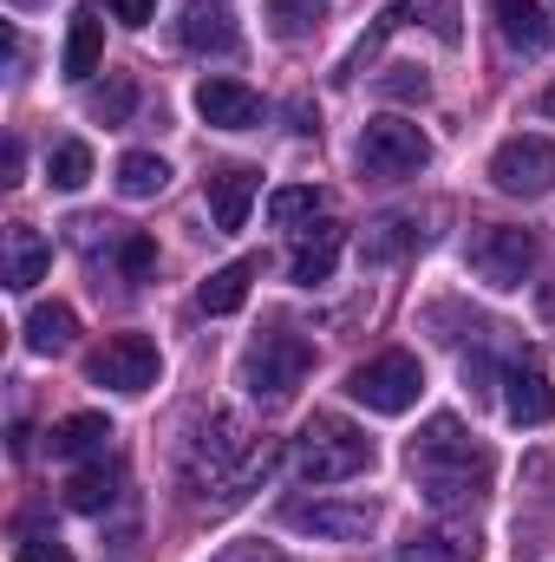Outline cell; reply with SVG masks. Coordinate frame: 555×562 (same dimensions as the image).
I'll return each mask as SVG.
<instances>
[{
  "instance_id": "cell-13",
  "label": "cell",
  "mask_w": 555,
  "mask_h": 562,
  "mask_svg": "<svg viewBox=\"0 0 555 562\" xmlns=\"http://www.w3.org/2000/svg\"><path fill=\"white\" fill-rule=\"evenodd\" d=\"M256 190H262V177H256L249 164H223V170H209V177H203V196H209V216H216V229H223V236L249 223Z\"/></svg>"
},
{
  "instance_id": "cell-19",
  "label": "cell",
  "mask_w": 555,
  "mask_h": 562,
  "mask_svg": "<svg viewBox=\"0 0 555 562\" xmlns=\"http://www.w3.org/2000/svg\"><path fill=\"white\" fill-rule=\"evenodd\" d=\"M105 438H112L105 413H72V419H59L46 431V451L53 458H92V451H105Z\"/></svg>"
},
{
  "instance_id": "cell-15",
  "label": "cell",
  "mask_w": 555,
  "mask_h": 562,
  "mask_svg": "<svg viewBox=\"0 0 555 562\" xmlns=\"http://www.w3.org/2000/svg\"><path fill=\"white\" fill-rule=\"evenodd\" d=\"M177 40L190 53H229L236 46V7L229 0H190L177 20Z\"/></svg>"
},
{
  "instance_id": "cell-35",
  "label": "cell",
  "mask_w": 555,
  "mask_h": 562,
  "mask_svg": "<svg viewBox=\"0 0 555 562\" xmlns=\"http://www.w3.org/2000/svg\"><path fill=\"white\" fill-rule=\"evenodd\" d=\"M543 112H550V119H555V86H550V92H543Z\"/></svg>"
},
{
  "instance_id": "cell-14",
  "label": "cell",
  "mask_w": 555,
  "mask_h": 562,
  "mask_svg": "<svg viewBox=\"0 0 555 562\" xmlns=\"http://www.w3.org/2000/svg\"><path fill=\"white\" fill-rule=\"evenodd\" d=\"M340 249H347V229H340V223H314V229L294 243V256H287V281H294V288H320V281H333Z\"/></svg>"
},
{
  "instance_id": "cell-31",
  "label": "cell",
  "mask_w": 555,
  "mask_h": 562,
  "mask_svg": "<svg viewBox=\"0 0 555 562\" xmlns=\"http://www.w3.org/2000/svg\"><path fill=\"white\" fill-rule=\"evenodd\" d=\"M13 562H72V550H66L59 537H46V530H26L20 550H13Z\"/></svg>"
},
{
  "instance_id": "cell-16",
  "label": "cell",
  "mask_w": 555,
  "mask_h": 562,
  "mask_svg": "<svg viewBox=\"0 0 555 562\" xmlns=\"http://www.w3.org/2000/svg\"><path fill=\"white\" fill-rule=\"evenodd\" d=\"M490 13H497V33L517 53H550L555 46V20L543 13V0H490Z\"/></svg>"
},
{
  "instance_id": "cell-24",
  "label": "cell",
  "mask_w": 555,
  "mask_h": 562,
  "mask_svg": "<svg viewBox=\"0 0 555 562\" xmlns=\"http://www.w3.org/2000/svg\"><path fill=\"white\" fill-rule=\"evenodd\" d=\"M406 249H418V223L412 216H380V223L360 236V256H366V262H399Z\"/></svg>"
},
{
  "instance_id": "cell-1",
  "label": "cell",
  "mask_w": 555,
  "mask_h": 562,
  "mask_svg": "<svg viewBox=\"0 0 555 562\" xmlns=\"http://www.w3.org/2000/svg\"><path fill=\"white\" fill-rule=\"evenodd\" d=\"M412 477L424 484V497L438 510H457V504H477L484 484H490V451L464 431L457 419H438L412 438Z\"/></svg>"
},
{
  "instance_id": "cell-10",
  "label": "cell",
  "mask_w": 555,
  "mask_h": 562,
  "mask_svg": "<svg viewBox=\"0 0 555 562\" xmlns=\"http://www.w3.org/2000/svg\"><path fill=\"white\" fill-rule=\"evenodd\" d=\"M281 524L287 530H307V537H327V543H366L373 537V524H380V510L373 504H340V497H294V504H281Z\"/></svg>"
},
{
  "instance_id": "cell-18",
  "label": "cell",
  "mask_w": 555,
  "mask_h": 562,
  "mask_svg": "<svg viewBox=\"0 0 555 562\" xmlns=\"http://www.w3.org/2000/svg\"><path fill=\"white\" fill-rule=\"evenodd\" d=\"M262 276V256H242V262H229V269H216V276L196 288V301H203V314H236L242 301H249V281Z\"/></svg>"
},
{
  "instance_id": "cell-28",
  "label": "cell",
  "mask_w": 555,
  "mask_h": 562,
  "mask_svg": "<svg viewBox=\"0 0 555 562\" xmlns=\"http://www.w3.org/2000/svg\"><path fill=\"white\" fill-rule=\"evenodd\" d=\"M320 210H327V190H314V183H287V190L269 196V216L275 223H314Z\"/></svg>"
},
{
  "instance_id": "cell-12",
  "label": "cell",
  "mask_w": 555,
  "mask_h": 562,
  "mask_svg": "<svg viewBox=\"0 0 555 562\" xmlns=\"http://www.w3.org/2000/svg\"><path fill=\"white\" fill-rule=\"evenodd\" d=\"M503 413L517 425H550L555 419V386L536 360H510V367H503Z\"/></svg>"
},
{
  "instance_id": "cell-20",
  "label": "cell",
  "mask_w": 555,
  "mask_h": 562,
  "mask_svg": "<svg viewBox=\"0 0 555 562\" xmlns=\"http://www.w3.org/2000/svg\"><path fill=\"white\" fill-rule=\"evenodd\" d=\"M393 562H477V537L471 530H412Z\"/></svg>"
},
{
  "instance_id": "cell-34",
  "label": "cell",
  "mask_w": 555,
  "mask_h": 562,
  "mask_svg": "<svg viewBox=\"0 0 555 562\" xmlns=\"http://www.w3.org/2000/svg\"><path fill=\"white\" fill-rule=\"evenodd\" d=\"M112 13H118L125 26H150V20H157V0H112Z\"/></svg>"
},
{
  "instance_id": "cell-30",
  "label": "cell",
  "mask_w": 555,
  "mask_h": 562,
  "mask_svg": "<svg viewBox=\"0 0 555 562\" xmlns=\"http://www.w3.org/2000/svg\"><path fill=\"white\" fill-rule=\"evenodd\" d=\"M406 13H424V26L444 46H457V0H406Z\"/></svg>"
},
{
  "instance_id": "cell-26",
  "label": "cell",
  "mask_w": 555,
  "mask_h": 562,
  "mask_svg": "<svg viewBox=\"0 0 555 562\" xmlns=\"http://www.w3.org/2000/svg\"><path fill=\"white\" fill-rule=\"evenodd\" d=\"M46 183H53V190H79V183H92V150H86L79 138L53 144V150H46Z\"/></svg>"
},
{
  "instance_id": "cell-7",
  "label": "cell",
  "mask_w": 555,
  "mask_h": 562,
  "mask_svg": "<svg viewBox=\"0 0 555 562\" xmlns=\"http://www.w3.org/2000/svg\"><path fill=\"white\" fill-rule=\"evenodd\" d=\"M353 157H360L366 177H386V183H393V177H418V170L431 164V138L418 132L412 119H373V125L360 132V150H353Z\"/></svg>"
},
{
  "instance_id": "cell-27",
  "label": "cell",
  "mask_w": 555,
  "mask_h": 562,
  "mask_svg": "<svg viewBox=\"0 0 555 562\" xmlns=\"http://www.w3.org/2000/svg\"><path fill=\"white\" fill-rule=\"evenodd\" d=\"M132 105H138V79H132V72H112V79L92 92V119H99V125H125Z\"/></svg>"
},
{
  "instance_id": "cell-36",
  "label": "cell",
  "mask_w": 555,
  "mask_h": 562,
  "mask_svg": "<svg viewBox=\"0 0 555 562\" xmlns=\"http://www.w3.org/2000/svg\"><path fill=\"white\" fill-rule=\"evenodd\" d=\"M13 7H39V0H13Z\"/></svg>"
},
{
  "instance_id": "cell-32",
  "label": "cell",
  "mask_w": 555,
  "mask_h": 562,
  "mask_svg": "<svg viewBox=\"0 0 555 562\" xmlns=\"http://www.w3.org/2000/svg\"><path fill=\"white\" fill-rule=\"evenodd\" d=\"M380 92H386V99H424L431 86H424V72H418V66H386Z\"/></svg>"
},
{
  "instance_id": "cell-21",
  "label": "cell",
  "mask_w": 555,
  "mask_h": 562,
  "mask_svg": "<svg viewBox=\"0 0 555 562\" xmlns=\"http://www.w3.org/2000/svg\"><path fill=\"white\" fill-rule=\"evenodd\" d=\"M72 340H79V314L66 301H46V307L26 314V347L33 353H66Z\"/></svg>"
},
{
  "instance_id": "cell-25",
  "label": "cell",
  "mask_w": 555,
  "mask_h": 562,
  "mask_svg": "<svg viewBox=\"0 0 555 562\" xmlns=\"http://www.w3.org/2000/svg\"><path fill=\"white\" fill-rule=\"evenodd\" d=\"M163 183H170V164H163L157 150H125V157H118V190H125V196H157Z\"/></svg>"
},
{
  "instance_id": "cell-11",
  "label": "cell",
  "mask_w": 555,
  "mask_h": 562,
  "mask_svg": "<svg viewBox=\"0 0 555 562\" xmlns=\"http://www.w3.org/2000/svg\"><path fill=\"white\" fill-rule=\"evenodd\" d=\"M196 112H203V125H216V132H256L262 125V99L242 86V79H203L196 86Z\"/></svg>"
},
{
  "instance_id": "cell-17",
  "label": "cell",
  "mask_w": 555,
  "mask_h": 562,
  "mask_svg": "<svg viewBox=\"0 0 555 562\" xmlns=\"http://www.w3.org/2000/svg\"><path fill=\"white\" fill-rule=\"evenodd\" d=\"M46 269H53V243H46L33 223H13V229H7V288L26 294Z\"/></svg>"
},
{
  "instance_id": "cell-4",
  "label": "cell",
  "mask_w": 555,
  "mask_h": 562,
  "mask_svg": "<svg viewBox=\"0 0 555 562\" xmlns=\"http://www.w3.org/2000/svg\"><path fill=\"white\" fill-rule=\"evenodd\" d=\"M307 373H314V347H307L301 334H287V327L256 334L249 353H242V386H249V400H262V406L294 400V386H301Z\"/></svg>"
},
{
  "instance_id": "cell-29",
  "label": "cell",
  "mask_w": 555,
  "mask_h": 562,
  "mask_svg": "<svg viewBox=\"0 0 555 562\" xmlns=\"http://www.w3.org/2000/svg\"><path fill=\"white\" fill-rule=\"evenodd\" d=\"M269 20H275L281 40H307L327 20V0H269Z\"/></svg>"
},
{
  "instance_id": "cell-22",
  "label": "cell",
  "mask_w": 555,
  "mask_h": 562,
  "mask_svg": "<svg viewBox=\"0 0 555 562\" xmlns=\"http://www.w3.org/2000/svg\"><path fill=\"white\" fill-rule=\"evenodd\" d=\"M99 59H105V26H99V13H79L66 33V79H92Z\"/></svg>"
},
{
  "instance_id": "cell-6",
  "label": "cell",
  "mask_w": 555,
  "mask_h": 562,
  "mask_svg": "<svg viewBox=\"0 0 555 562\" xmlns=\"http://www.w3.org/2000/svg\"><path fill=\"white\" fill-rule=\"evenodd\" d=\"M464 256H471V276L484 281V288H503V294H510V288H523V281L536 276V256H543V249H536V236H530V229L490 223V229H477V236H471V249H464Z\"/></svg>"
},
{
  "instance_id": "cell-33",
  "label": "cell",
  "mask_w": 555,
  "mask_h": 562,
  "mask_svg": "<svg viewBox=\"0 0 555 562\" xmlns=\"http://www.w3.org/2000/svg\"><path fill=\"white\" fill-rule=\"evenodd\" d=\"M216 562H287V557H281L275 543H229Z\"/></svg>"
},
{
  "instance_id": "cell-3",
  "label": "cell",
  "mask_w": 555,
  "mask_h": 562,
  "mask_svg": "<svg viewBox=\"0 0 555 562\" xmlns=\"http://www.w3.org/2000/svg\"><path fill=\"white\" fill-rule=\"evenodd\" d=\"M360 471H373V438L353 419L314 413V419L301 425V438H294V477L301 484H347Z\"/></svg>"
},
{
  "instance_id": "cell-9",
  "label": "cell",
  "mask_w": 555,
  "mask_h": 562,
  "mask_svg": "<svg viewBox=\"0 0 555 562\" xmlns=\"http://www.w3.org/2000/svg\"><path fill=\"white\" fill-rule=\"evenodd\" d=\"M490 183H497L503 196H523V203L550 196V190H555V144L536 138V132L503 138V144H497V157H490Z\"/></svg>"
},
{
  "instance_id": "cell-5",
  "label": "cell",
  "mask_w": 555,
  "mask_h": 562,
  "mask_svg": "<svg viewBox=\"0 0 555 562\" xmlns=\"http://www.w3.org/2000/svg\"><path fill=\"white\" fill-rule=\"evenodd\" d=\"M347 393L366 406V413H380V419H399V413H412L418 393H424V367H418L412 353H373V360H360L353 373H347Z\"/></svg>"
},
{
  "instance_id": "cell-2",
  "label": "cell",
  "mask_w": 555,
  "mask_h": 562,
  "mask_svg": "<svg viewBox=\"0 0 555 562\" xmlns=\"http://www.w3.org/2000/svg\"><path fill=\"white\" fill-rule=\"evenodd\" d=\"M269 445H256L249 438V425L236 419V413H209V425L196 431V445H190V477L196 484H216L223 497H242L262 471H269Z\"/></svg>"
},
{
  "instance_id": "cell-8",
  "label": "cell",
  "mask_w": 555,
  "mask_h": 562,
  "mask_svg": "<svg viewBox=\"0 0 555 562\" xmlns=\"http://www.w3.org/2000/svg\"><path fill=\"white\" fill-rule=\"evenodd\" d=\"M157 373H163V360H157V340H144V334H112L105 347L86 353V380L105 393H150Z\"/></svg>"
},
{
  "instance_id": "cell-23",
  "label": "cell",
  "mask_w": 555,
  "mask_h": 562,
  "mask_svg": "<svg viewBox=\"0 0 555 562\" xmlns=\"http://www.w3.org/2000/svg\"><path fill=\"white\" fill-rule=\"evenodd\" d=\"M112 497H118V471H112V464H86V471L66 477V504H72L79 517H99Z\"/></svg>"
}]
</instances>
